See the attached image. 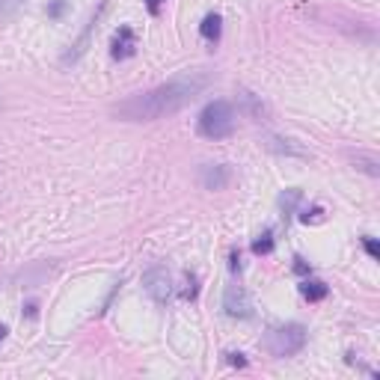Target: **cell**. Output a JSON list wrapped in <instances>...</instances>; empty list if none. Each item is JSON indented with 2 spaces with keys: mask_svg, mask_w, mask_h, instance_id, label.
Returning <instances> with one entry per match:
<instances>
[{
  "mask_svg": "<svg viewBox=\"0 0 380 380\" xmlns=\"http://www.w3.org/2000/svg\"><path fill=\"white\" fill-rule=\"evenodd\" d=\"M208 81H211L208 71H185L155 89H146V93H137L113 104L110 113L122 119V122H155V119L178 113L185 104H190L208 86Z\"/></svg>",
  "mask_w": 380,
  "mask_h": 380,
  "instance_id": "1",
  "label": "cell"
},
{
  "mask_svg": "<svg viewBox=\"0 0 380 380\" xmlns=\"http://www.w3.org/2000/svg\"><path fill=\"white\" fill-rule=\"evenodd\" d=\"M196 131H200L205 140H226L235 131V108L229 101H208L200 119H196Z\"/></svg>",
  "mask_w": 380,
  "mask_h": 380,
  "instance_id": "2",
  "label": "cell"
},
{
  "mask_svg": "<svg viewBox=\"0 0 380 380\" xmlns=\"http://www.w3.org/2000/svg\"><path fill=\"white\" fill-rule=\"evenodd\" d=\"M306 345V327L292 321V324H282V327H273L267 336H265V347L270 357H294L303 351Z\"/></svg>",
  "mask_w": 380,
  "mask_h": 380,
  "instance_id": "3",
  "label": "cell"
},
{
  "mask_svg": "<svg viewBox=\"0 0 380 380\" xmlns=\"http://www.w3.org/2000/svg\"><path fill=\"white\" fill-rule=\"evenodd\" d=\"M143 288H146V294L155 303H166L173 297V277H170V270H166L163 265L149 267L143 273Z\"/></svg>",
  "mask_w": 380,
  "mask_h": 380,
  "instance_id": "4",
  "label": "cell"
},
{
  "mask_svg": "<svg viewBox=\"0 0 380 380\" xmlns=\"http://www.w3.org/2000/svg\"><path fill=\"white\" fill-rule=\"evenodd\" d=\"M223 309L229 318H253V303L241 285H229L223 294Z\"/></svg>",
  "mask_w": 380,
  "mask_h": 380,
  "instance_id": "5",
  "label": "cell"
},
{
  "mask_svg": "<svg viewBox=\"0 0 380 380\" xmlns=\"http://www.w3.org/2000/svg\"><path fill=\"white\" fill-rule=\"evenodd\" d=\"M200 181L205 190H223L232 181V166L229 163H202L200 166Z\"/></svg>",
  "mask_w": 380,
  "mask_h": 380,
  "instance_id": "6",
  "label": "cell"
},
{
  "mask_svg": "<svg viewBox=\"0 0 380 380\" xmlns=\"http://www.w3.org/2000/svg\"><path fill=\"white\" fill-rule=\"evenodd\" d=\"M134 51H137L134 30L131 27H119V33L113 39V48H110V57L113 59H128V57H134Z\"/></svg>",
  "mask_w": 380,
  "mask_h": 380,
  "instance_id": "7",
  "label": "cell"
},
{
  "mask_svg": "<svg viewBox=\"0 0 380 380\" xmlns=\"http://www.w3.org/2000/svg\"><path fill=\"white\" fill-rule=\"evenodd\" d=\"M200 33H202V39L205 42H220V33H223V18L217 12H208L205 18H202V24H200Z\"/></svg>",
  "mask_w": 380,
  "mask_h": 380,
  "instance_id": "8",
  "label": "cell"
},
{
  "mask_svg": "<svg viewBox=\"0 0 380 380\" xmlns=\"http://www.w3.org/2000/svg\"><path fill=\"white\" fill-rule=\"evenodd\" d=\"M300 294L306 297L309 303H318V300H324V297L330 294V288H327L321 280H306V282L300 285Z\"/></svg>",
  "mask_w": 380,
  "mask_h": 380,
  "instance_id": "9",
  "label": "cell"
},
{
  "mask_svg": "<svg viewBox=\"0 0 380 380\" xmlns=\"http://www.w3.org/2000/svg\"><path fill=\"white\" fill-rule=\"evenodd\" d=\"M267 146H270V149H277V151H282V155L306 158V151H303V149H297L292 140H282V137H267Z\"/></svg>",
  "mask_w": 380,
  "mask_h": 380,
  "instance_id": "10",
  "label": "cell"
},
{
  "mask_svg": "<svg viewBox=\"0 0 380 380\" xmlns=\"http://www.w3.org/2000/svg\"><path fill=\"white\" fill-rule=\"evenodd\" d=\"M241 104H244V110H247L253 119H258V122L265 119V104L258 101L253 93H241Z\"/></svg>",
  "mask_w": 380,
  "mask_h": 380,
  "instance_id": "11",
  "label": "cell"
},
{
  "mask_svg": "<svg viewBox=\"0 0 380 380\" xmlns=\"http://www.w3.org/2000/svg\"><path fill=\"white\" fill-rule=\"evenodd\" d=\"M354 163H357V170L369 173L372 178H377V175H380V170H377V158H374V155H357V158H354Z\"/></svg>",
  "mask_w": 380,
  "mask_h": 380,
  "instance_id": "12",
  "label": "cell"
},
{
  "mask_svg": "<svg viewBox=\"0 0 380 380\" xmlns=\"http://www.w3.org/2000/svg\"><path fill=\"white\" fill-rule=\"evenodd\" d=\"M297 202H300V190H285V193L280 196V205H282L285 214H292Z\"/></svg>",
  "mask_w": 380,
  "mask_h": 380,
  "instance_id": "13",
  "label": "cell"
},
{
  "mask_svg": "<svg viewBox=\"0 0 380 380\" xmlns=\"http://www.w3.org/2000/svg\"><path fill=\"white\" fill-rule=\"evenodd\" d=\"M273 250V235L270 232H265L262 238H258L255 241V244H253V253H258V255H267Z\"/></svg>",
  "mask_w": 380,
  "mask_h": 380,
  "instance_id": "14",
  "label": "cell"
},
{
  "mask_svg": "<svg viewBox=\"0 0 380 380\" xmlns=\"http://www.w3.org/2000/svg\"><path fill=\"white\" fill-rule=\"evenodd\" d=\"M21 4H24V0H0V15H6V18H9V15H15L21 9Z\"/></svg>",
  "mask_w": 380,
  "mask_h": 380,
  "instance_id": "15",
  "label": "cell"
},
{
  "mask_svg": "<svg viewBox=\"0 0 380 380\" xmlns=\"http://www.w3.org/2000/svg\"><path fill=\"white\" fill-rule=\"evenodd\" d=\"M66 0H54V4L48 6V15H51V18H63V12H66Z\"/></svg>",
  "mask_w": 380,
  "mask_h": 380,
  "instance_id": "16",
  "label": "cell"
},
{
  "mask_svg": "<svg viewBox=\"0 0 380 380\" xmlns=\"http://www.w3.org/2000/svg\"><path fill=\"white\" fill-rule=\"evenodd\" d=\"M362 247H366V253H369L372 258H380V247H377L374 238H362Z\"/></svg>",
  "mask_w": 380,
  "mask_h": 380,
  "instance_id": "17",
  "label": "cell"
},
{
  "mask_svg": "<svg viewBox=\"0 0 380 380\" xmlns=\"http://www.w3.org/2000/svg\"><path fill=\"white\" fill-rule=\"evenodd\" d=\"M196 292H200V288H196V277H188V288H185V297H188V300H193V297H196Z\"/></svg>",
  "mask_w": 380,
  "mask_h": 380,
  "instance_id": "18",
  "label": "cell"
},
{
  "mask_svg": "<svg viewBox=\"0 0 380 380\" xmlns=\"http://www.w3.org/2000/svg\"><path fill=\"white\" fill-rule=\"evenodd\" d=\"M229 267H232L235 273L241 270V253H238V250H232V253H229Z\"/></svg>",
  "mask_w": 380,
  "mask_h": 380,
  "instance_id": "19",
  "label": "cell"
},
{
  "mask_svg": "<svg viewBox=\"0 0 380 380\" xmlns=\"http://www.w3.org/2000/svg\"><path fill=\"white\" fill-rule=\"evenodd\" d=\"M226 359L232 362V366H247V359H244V354H226Z\"/></svg>",
  "mask_w": 380,
  "mask_h": 380,
  "instance_id": "20",
  "label": "cell"
},
{
  "mask_svg": "<svg viewBox=\"0 0 380 380\" xmlns=\"http://www.w3.org/2000/svg\"><path fill=\"white\" fill-rule=\"evenodd\" d=\"M161 4H163V0H146V9H149L151 15H158V12H161Z\"/></svg>",
  "mask_w": 380,
  "mask_h": 380,
  "instance_id": "21",
  "label": "cell"
},
{
  "mask_svg": "<svg viewBox=\"0 0 380 380\" xmlns=\"http://www.w3.org/2000/svg\"><path fill=\"white\" fill-rule=\"evenodd\" d=\"M294 270H297V273H306V270H309V265L303 262V258H294Z\"/></svg>",
  "mask_w": 380,
  "mask_h": 380,
  "instance_id": "22",
  "label": "cell"
},
{
  "mask_svg": "<svg viewBox=\"0 0 380 380\" xmlns=\"http://www.w3.org/2000/svg\"><path fill=\"white\" fill-rule=\"evenodd\" d=\"M4 339H6V327H4V324H0V342H4Z\"/></svg>",
  "mask_w": 380,
  "mask_h": 380,
  "instance_id": "23",
  "label": "cell"
}]
</instances>
